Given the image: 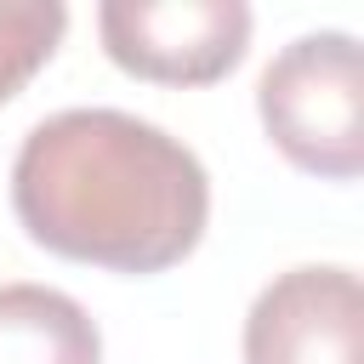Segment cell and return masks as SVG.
Masks as SVG:
<instances>
[{"instance_id":"cell-1","label":"cell","mask_w":364,"mask_h":364,"mask_svg":"<svg viewBox=\"0 0 364 364\" xmlns=\"http://www.w3.org/2000/svg\"><path fill=\"white\" fill-rule=\"evenodd\" d=\"M11 210L63 262L165 273L205 239L210 176L182 136L125 108H63L23 136Z\"/></svg>"},{"instance_id":"cell-2","label":"cell","mask_w":364,"mask_h":364,"mask_svg":"<svg viewBox=\"0 0 364 364\" xmlns=\"http://www.w3.org/2000/svg\"><path fill=\"white\" fill-rule=\"evenodd\" d=\"M256 114L273 148L330 182L364 171V63L347 28L296 34L256 80Z\"/></svg>"},{"instance_id":"cell-3","label":"cell","mask_w":364,"mask_h":364,"mask_svg":"<svg viewBox=\"0 0 364 364\" xmlns=\"http://www.w3.org/2000/svg\"><path fill=\"white\" fill-rule=\"evenodd\" d=\"M102 51L154 85H210L250 46L245 0H108L97 6Z\"/></svg>"},{"instance_id":"cell-4","label":"cell","mask_w":364,"mask_h":364,"mask_svg":"<svg viewBox=\"0 0 364 364\" xmlns=\"http://www.w3.org/2000/svg\"><path fill=\"white\" fill-rule=\"evenodd\" d=\"M245 364H364V290L353 267H290L245 313Z\"/></svg>"},{"instance_id":"cell-5","label":"cell","mask_w":364,"mask_h":364,"mask_svg":"<svg viewBox=\"0 0 364 364\" xmlns=\"http://www.w3.org/2000/svg\"><path fill=\"white\" fill-rule=\"evenodd\" d=\"M0 364H102L97 318L51 284H0Z\"/></svg>"},{"instance_id":"cell-6","label":"cell","mask_w":364,"mask_h":364,"mask_svg":"<svg viewBox=\"0 0 364 364\" xmlns=\"http://www.w3.org/2000/svg\"><path fill=\"white\" fill-rule=\"evenodd\" d=\"M68 6L57 0H0V102H11L63 46Z\"/></svg>"}]
</instances>
